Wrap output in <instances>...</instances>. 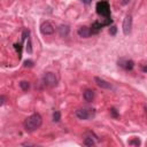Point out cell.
Masks as SVG:
<instances>
[{
	"label": "cell",
	"instance_id": "19",
	"mask_svg": "<svg viewBox=\"0 0 147 147\" xmlns=\"http://www.w3.org/2000/svg\"><path fill=\"white\" fill-rule=\"evenodd\" d=\"M24 67L31 68V67H33V62H32L31 60H27V61H24Z\"/></svg>",
	"mask_w": 147,
	"mask_h": 147
},
{
	"label": "cell",
	"instance_id": "4",
	"mask_svg": "<svg viewBox=\"0 0 147 147\" xmlns=\"http://www.w3.org/2000/svg\"><path fill=\"white\" fill-rule=\"evenodd\" d=\"M96 115L94 109H90V108H81L76 110V116L80 120H90L93 118Z\"/></svg>",
	"mask_w": 147,
	"mask_h": 147
},
{
	"label": "cell",
	"instance_id": "8",
	"mask_svg": "<svg viewBox=\"0 0 147 147\" xmlns=\"http://www.w3.org/2000/svg\"><path fill=\"white\" fill-rule=\"evenodd\" d=\"M94 81H96L97 85L99 88H101V89H105V90H113L114 89L113 85L109 82H107V81H105V80H102L100 77H94Z\"/></svg>",
	"mask_w": 147,
	"mask_h": 147
},
{
	"label": "cell",
	"instance_id": "15",
	"mask_svg": "<svg viewBox=\"0 0 147 147\" xmlns=\"http://www.w3.org/2000/svg\"><path fill=\"white\" fill-rule=\"evenodd\" d=\"M61 120V114H60V112H54L53 113V121L54 122H59Z\"/></svg>",
	"mask_w": 147,
	"mask_h": 147
},
{
	"label": "cell",
	"instance_id": "11",
	"mask_svg": "<svg viewBox=\"0 0 147 147\" xmlns=\"http://www.w3.org/2000/svg\"><path fill=\"white\" fill-rule=\"evenodd\" d=\"M94 96H96V94H94V91H93V90H85L84 93H83V98H84L85 101H88V102L93 101Z\"/></svg>",
	"mask_w": 147,
	"mask_h": 147
},
{
	"label": "cell",
	"instance_id": "10",
	"mask_svg": "<svg viewBox=\"0 0 147 147\" xmlns=\"http://www.w3.org/2000/svg\"><path fill=\"white\" fill-rule=\"evenodd\" d=\"M77 32H78L80 37H83V38H89V37L92 35L91 29H90L89 27H81Z\"/></svg>",
	"mask_w": 147,
	"mask_h": 147
},
{
	"label": "cell",
	"instance_id": "17",
	"mask_svg": "<svg viewBox=\"0 0 147 147\" xmlns=\"http://www.w3.org/2000/svg\"><path fill=\"white\" fill-rule=\"evenodd\" d=\"M129 145H140V140L138 139V138H136V139H133V140H130L129 141Z\"/></svg>",
	"mask_w": 147,
	"mask_h": 147
},
{
	"label": "cell",
	"instance_id": "16",
	"mask_svg": "<svg viewBox=\"0 0 147 147\" xmlns=\"http://www.w3.org/2000/svg\"><path fill=\"white\" fill-rule=\"evenodd\" d=\"M21 48H22L21 44H20V45H19V44H15V49H16V51H17V53H19V57H21V54H22Z\"/></svg>",
	"mask_w": 147,
	"mask_h": 147
},
{
	"label": "cell",
	"instance_id": "3",
	"mask_svg": "<svg viewBox=\"0 0 147 147\" xmlns=\"http://www.w3.org/2000/svg\"><path fill=\"white\" fill-rule=\"evenodd\" d=\"M43 83L48 88H54L57 85V77L54 72H46L43 76Z\"/></svg>",
	"mask_w": 147,
	"mask_h": 147
},
{
	"label": "cell",
	"instance_id": "5",
	"mask_svg": "<svg viewBox=\"0 0 147 147\" xmlns=\"http://www.w3.org/2000/svg\"><path fill=\"white\" fill-rule=\"evenodd\" d=\"M131 30H132V16L131 14H126L123 21V32L125 36H128L131 33Z\"/></svg>",
	"mask_w": 147,
	"mask_h": 147
},
{
	"label": "cell",
	"instance_id": "6",
	"mask_svg": "<svg viewBox=\"0 0 147 147\" xmlns=\"http://www.w3.org/2000/svg\"><path fill=\"white\" fill-rule=\"evenodd\" d=\"M40 31H41L43 35L48 36V35H53L54 31H55V29H54L53 24L49 21H45V22H43L40 24Z\"/></svg>",
	"mask_w": 147,
	"mask_h": 147
},
{
	"label": "cell",
	"instance_id": "13",
	"mask_svg": "<svg viewBox=\"0 0 147 147\" xmlns=\"http://www.w3.org/2000/svg\"><path fill=\"white\" fill-rule=\"evenodd\" d=\"M93 134L92 133H90V136H88V137H85V139H84V145H86V146H94V140L92 139L93 137H92Z\"/></svg>",
	"mask_w": 147,
	"mask_h": 147
},
{
	"label": "cell",
	"instance_id": "1",
	"mask_svg": "<svg viewBox=\"0 0 147 147\" xmlns=\"http://www.w3.org/2000/svg\"><path fill=\"white\" fill-rule=\"evenodd\" d=\"M41 124H43V117L38 113H36V114H32L31 116H29L28 118H25L23 126H24L25 131L33 132L37 129H39L41 126Z\"/></svg>",
	"mask_w": 147,
	"mask_h": 147
},
{
	"label": "cell",
	"instance_id": "12",
	"mask_svg": "<svg viewBox=\"0 0 147 147\" xmlns=\"http://www.w3.org/2000/svg\"><path fill=\"white\" fill-rule=\"evenodd\" d=\"M57 31H59V35L60 37H67L69 35V31H70V28L68 25H60L57 28Z\"/></svg>",
	"mask_w": 147,
	"mask_h": 147
},
{
	"label": "cell",
	"instance_id": "24",
	"mask_svg": "<svg viewBox=\"0 0 147 147\" xmlns=\"http://www.w3.org/2000/svg\"><path fill=\"white\" fill-rule=\"evenodd\" d=\"M0 100H1V102H0V105L3 106V105L5 104V97H4V96H1V98H0Z\"/></svg>",
	"mask_w": 147,
	"mask_h": 147
},
{
	"label": "cell",
	"instance_id": "2",
	"mask_svg": "<svg viewBox=\"0 0 147 147\" xmlns=\"http://www.w3.org/2000/svg\"><path fill=\"white\" fill-rule=\"evenodd\" d=\"M97 13L104 19H110V7L107 1H99L96 6Z\"/></svg>",
	"mask_w": 147,
	"mask_h": 147
},
{
	"label": "cell",
	"instance_id": "20",
	"mask_svg": "<svg viewBox=\"0 0 147 147\" xmlns=\"http://www.w3.org/2000/svg\"><path fill=\"white\" fill-rule=\"evenodd\" d=\"M27 51H28L29 53H31V52H32V48H31V40H30V39H28V46H27Z\"/></svg>",
	"mask_w": 147,
	"mask_h": 147
},
{
	"label": "cell",
	"instance_id": "21",
	"mask_svg": "<svg viewBox=\"0 0 147 147\" xmlns=\"http://www.w3.org/2000/svg\"><path fill=\"white\" fill-rule=\"evenodd\" d=\"M110 113H112L113 117H118V114H117V112H116L115 108H112V109H110Z\"/></svg>",
	"mask_w": 147,
	"mask_h": 147
},
{
	"label": "cell",
	"instance_id": "22",
	"mask_svg": "<svg viewBox=\"0 0 147 147\" xmlns=\"http://www.w3.org/2000/svg\"><path fill=\"white\" fill-rule=\"evenodd\" d=\"M81 1H82L83 4H85V5H89V4L92 3V0H81Z\"/></svg>",
	"mask_w": 147,
	"mask_h": 147
},
{
	"label": "cell",
	"instance_id": "23",
	"mask_svg": "<svg viewBox=\"0 0 147 147\" xmlns=\"http://www.w3.org/2000/svg\"><path fill=\"white\" fill-rule=\"evenodd\" d=\"M141 70H142L144 72H147V63H146L145 65H141Z\"/></svg>",
	"mask_w": 147,
	"mask_h": 147
},
{
	"label": "cell",
	"instance_id": "18",
	"mask_svg": "<svg viewBox=\"0 0 147 147\" xmlns=\"http://www.w3.org/2000/svg\"><path fill=\"white\" fill-rule=\"evenodd\" d=\"M116 31H117V29H116V27H115V25H113V27H110V30H109V33H110L112 36H115V35H116Z\"/></svg>",
	"mask_w": 147,
	"mask_h": 147
},
{
	"label": "cell",
	"instance_id": "9",
	"mask_svg": "<svg viewBox=\"0 0 147 147\" xmlns=\"http://www.w3.org/2000/svg\"><path fill=\"white\" fill-rule=\"evenodd\" d=\"M104 27H105L104 22H100V21H96V22H93V23H92V25L90 27L92 35H97V33H99V32H100V30H101Z\"/></svg>",
	"mask_w": 147,
	"mask_h": 147
},
{
	"label": "cell",
	"instance_id": "25",
	"mask_svg": "<svg viewBox=\"0 0 147 147\" xmlns=\"http://www.w3.org/2000/svg\"><path fill=\"white\" fill-rule=\"evenodd\" d=\"M129 1L130 0H122V5H126V4H129Z\"/></svg>",
	"mask_w": 147,
	"mask_h": 147
},
{
	"label": "cell",
	"instance_id": "7",
	"mask_svg": "<svg viewBox=\"0 0 147 147\" xmlns=\"http://www.w3.org/2000/svg\"><path fill=\"white\" fill-rule=\"evenodd\" d=\"M118 65L122 67L124 70L130 71V70L133 69L134 62H133L132 60H129V59H121V60H118Z\"/></svg>",
	"mask_w": 147,
	"mask_h": 147
},
{
	"label": "cell",
	"instance_id": "14",
	"mask_svg": "<svg viewBox=\"0 0 147 147\" xmlns=\"http://www.w3.org/2000/svg\"><path fill=\"white\" fill-rule=\"evenodd\" d=\"M20 88L23 90V91H28L29 89H30V84H29V82H25V81H22L21 83H20Z\"/></svg>",
	"mask_w": 147,
	"mask_h": 147
}]
</instances>
